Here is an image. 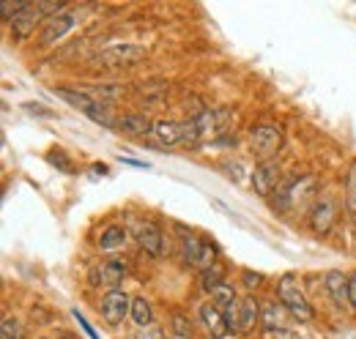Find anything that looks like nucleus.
I'll use <instances>...</instances> for the list:
<instances>
[{
  "label": "nucleus",
  "mask_w": 356,
  "mask_h": 339,
  "mask_svg": "<svg viewBox=\"0 0 356 339\" xmlns=\"http://www.w3.org/2000/svg\"><path fill=\"white\" fill-rule=\"evenodd\" d=\"M115 126L121 129L124 134H129V137H151L154 121H151L145 113H124V115L115 121Z\"/></svg>",
  "instance_id": "4468645a"
},
{
  "label": "nucleus",
  "mask_w": 356,
  "mask_h": 339,
  "mask_svg": "<svg viewBox=\"0 0 356 339\" xmlns=\"http://www.w3.org/2000/svg\"><path fill=\"white\" fill-rule=\"evenodd\" d=\"M282 148V129L274 124H258L250 131V151L261 159V162H271Z\"/></svg>",
  "instance_id": "20e7f679"
},
{
  "label": "nucleus",
  "mask_w": 356,
  "mask_h": 339,
  "mask_svg": "<svg viewBox=\"0 0 356 339\" xmlns=\"http://www.w3.org/2000/svg\"><path fill=\"white\" fill-rule=\"evenodd\" d=\"M58 96L63 101H69L74 110L86 113L90 121L96 124H104V126H113V115H110V104H104L102 99H96L90 90H72V88H58Z\"/></svg>",
  "instance_id": "7ed1b4c3"
},
{
  "label": "nucleus",
  "mask_w": 356,
  "mask_h": 339,
  "mask_svg": "<svg viewBox=\"0 0 356 339\" xmlns=\"http://www.w3.org/2000/svg\"><path fill=\"white\" fill-rule=\"evenodd\" d=\"M285 178H282V170H280V162L277 159H271V162H261L255 172H252V189L261 195V197H271L277 189H280V183H282Z\"/></svg>",
  "instance_id": "9d476101"
},
{
  "label": "nucleus",
  "mask_w": 356,
  "mask_h": 339,
  "mask_svg": "<svg viewBox=\"0 0 356 339\" xmlns=\"http://www.w3.org/2000/svg\"><path fill=\"white\" fill-rule=\"evenodd\" d=\"M132 301L134 298H129L127 293H121V290L107 293V296L102 298V304H99L102 320L107 326H121L127 317H132Z\"/></svg>",
  "instance_id": "6e6552de"
},
{
  "label": "nucleus",
  "mask_w": 356,
  "mask_h": 339,
  "mask_svg": "<svg viewBox=\"0 0 356 339\" xmlns=\"http://www.w3.org/2000/svg\"><path fill=\"white\" fill-rule=\"evenodd\" d=\"M145 55L148 52L140 44H113V47H107L96 55V63L107 66V69H129L134 63H140Z\"/></svg>",
  "instance_id": "39448f33"
},
{
  "label": "nucleus",
  "mask_w": 356,
  "mask_h": 339,
  "mask_svg": "<svg viewBox=\"0 0 356 339\" xmlns=\"http://www.w3.org/2000/svg\"><path fill=\"white\" fill-rule=\"evenodd\" d=\"M277 298H280V306L288 309L296 320L307 323V320L315 317V309H312V304L305 296L296 274H282L280 276V282H277Z\"/></svg>",
  "instance_id": "f257e3e1"
},
{
  "label": "nucleus",
  "mask_w": 356,
  "mask_h": 339,
  "mask_svg": "<svg viewBox=\"0 0 356 339\" xmlns=\"http://www.w3.org/2000/svg\"><path fill=\"white\" fill-rule=\"evenodd\" d=\"M127 244V230L121 224H110L102 235H99V249L102 252H113V249H121Z\"/></svg>",
  "instance_id": "6ab92c4d"
},
{
  "label": "nucleus",
  "mask_w": 356,
  "mask_h": 339,
  "mask_svg": "<svg viewBox=\"0 0 356 339\" xmlns=\"http://www.w3.org/2000/svg\"><path fill=\"white\" fill-rule=\"evenodd\" d=\"M134 339H165V329L162 326H156V323H151V326H145V329H140Z\"/></svg>",
  "instance_id": "bb28decb"
},
{
  "label": "nucleus",
  "mask_w": 356,
  "mask_h": 339,
  "mask_svg": "<svg viewBox=\"0 0 356 339\" xmlns=\"http://www.w3.org/2000/svg\"><path fill=\"white\" fill-rule=\"evenodd\" d=\"M337 216H340V206H337V200H334V197H329V195H323V197H315L307 222H310V227H312V233H315V235H329V233H332V227L337 224Z\"/></svg>",
  "instance_id": "0eeeda50"
},
{
  "label": "nucleus",
  "mask_w": 356,
  "mask_h": 339,
  "mask_svg": "<svg viewBox=\"0 0 356 339\" xmlns=\"http://www.w3.org/2000/svg\"><path fill=\"white\" fill-rule=\"evenodd\" d=\"M346 213L351 222H356V162H351L346 175Z\"/></svg>",
  "instance_id": "4be33fe9"
},
{
  "label": "nucleus",
  "mask_w": 356,
  "mask_h": 339,
  "mask_svg": "<svg viewBox=\"0 0 356 339\" xmlns=\"http://www.w3.org/2000/svg\"><path fill=\"white\" fill-rule=\"evenodd\" d=\"M220 285H225V268L217 263V265H211L209 271L200 274V288H203L206 293H214Z\"/></svg>",
  "instance_id": "5701e85b"
},
{
  "label": "nucleus",
  "mask_w": 356,
  "mask_h": 339,
  "mask_svg": "<svg viewBox=\"0 0 356 339\" xmlns=\"http://www.w3.org/2000/svg\"><path fill=\"white\" fill-rule=\"evenodd\" d=\"M200 323L206 326V331L214 339H222L225 334H227V323H225L222 309H220L214 301H209V304L200 306Z\"/></svg>",
  "instance_id": "2eb2a0df"
},
{
  "label": "nucleus",
  "mask_w": 356,
  "mask_h": 339,
  "mask_svg": "<svg viewBox=\"0 0 356 339\" xmlns=\"http://www.w3.org/2000/svg\"><path fill=\"white\" fill-rule=\"evenodd\" d=\"M124 276H127V263H118V260L102 263V265H96V271H93V282L102 279V285H104L110 293L118 290V285H121Z\"/></svg>",
  "instance_id": "dca6fc26"
},
{
  "label": "nucleus",
  "mask_w": 356,
  "mask_h": 339,
  "mask_svg": "<svg viewBox=\"0 0 356 339\" xmlns=\"http://www.w3.org/2000/svg\"><path fill=\"white\" fill-rule=\"evenodd\" d=\"M225 323H227V334H241V298H233L227 306H222Z\"/></svg>",
  "instance_id": "412c9836"
},
{
  "label": "nucleus",
  "mask_w": 356,
  "mask_h": 339,
  "mask_svg": "<svg viewBox=\"0 0 356 339\" xmlns=\"http://www.w3.org/2000/svg\"><path fill=\"white\" fill-rule=\"evenodd\" d=\"M348 306L356 309V271L348 274Z\"/></svg>",
  "instance_id": "c85d7f7f"
},
{
  "label": "nucleus",
  "mask_w": 356,
  "mask_h": 339,
  "mask_svg": "<svg viewBox=\"0 0 356 339\" xmlns=\"http://www.w3.org/2000/svg\"><path fill=\"white\" fill-rule=\"evenodd\" d=\"M173 331H176L178 337H189V334H192V326H189V320H186L181 312L173 315Z\"/></svg>",
  "instance_id": "cd10ccee"
},
{
  "label": "nucleus",
  "mask_w": 356,
  "mask_h": 339,
  "mask_svg": "<svg viewBox=\"0 0 356 339\" xmlns=\"http://www.w3.org/2000/svg\"><path fill=\"white\" fill-rule=\"evenodd\" d=\"M39 22H47V17L42 14V8L39 6H25V8H19L11 19H8V28H11V36L17 39V42H22V39H28L33 31H36V25Z\"/></svg>",
  "instance_id": "9b49d317"
},
{
  "label": "nucleus",
  "mask_w": 356,
  "mask_h": 339,
  "mask_svg": "<svg viewBox=\"0 0 356 339\" xmlns=\"http://www.w3.org/2000/svg\"><path fill=\"white\" fill-rule=\"evenodd\" d=\"M151 137L162 145V148H173V145H184V137H186V124H178V121H156Z\"/></svg>",
  "instance_id": "ddd939ff"
},
{
  "label": "nucleus",
  "mask_w": 356,
  "mask_h": 339,
  "mask_svg": "<svg viewBox=\"0 0 356 339\" xmlns=\"http://www.w3.org/2000/svg\"><path fill=\"white\" fill-rule=\"evenodd\" d=\"M132 320L140 326V329H145V326H151L154 323V306H151V301H145L143 296H137L132 301Z\"/></svg>",
  "instance_id": "aec40b11"
},
{
  "label": "nucleus",
  "mask_w": 356,
  "mask_h": 339,
  "mask_svg": "<svg viewBox=\"0 0 356 339\" xmlns=\"http://www.w3.org/2000/svg\"><path fill=\"white\" fill-rule=\"evenodd\" d=\"M261 304L255 301V296L241 298V334H252L255 323L261 320Z\"/></svg>",
  "instance_id": "a211bd4d"
},
{
  "label": "nucleus",
  "mask_w": 356,
  "mask_h": 339,
  "mask_svg": "<svg viewBox=\"0 0 356 339\" xmlns=\"http://www.w3.org/2000/svg\"><path fill=\"white\" fill-rule=\"evenodd\" d=\"M233 298H238V296L233 293V288H230V285H220V288H217V290L211 293V301H214V304H217L220 309H222V306H227V304H230Z\"/></svg>",
  "instance_id": "a878e982"
},
{
  "label": "nucleus",
  "mask_w": 356,
  "mask_h": 339,
  "mask_svg": "<svg viewBox=\"0 0 356 339\" xmlns=\"http://www.w3.org/2000/svg\"><path fill=\"white\" fill-rule=\"evenodd\" d=\"M312 195H315V178L312 175H302V178L293 175V178H285L280 183V189L271 195V206H274V211L285 213L293 206L307 203Z\"/></svg>",
  "instance_id": "f03ea898"
},
{
  "label": "nucleus",
  "mask_w": 356,
  "mask_h": 339,
  "mask_svg": "<svg viewBox=\"0 0 356 339\" xmlns=\"http://www.w3.org/2000/svg\"><path fill=\"white\" fill-rule=\"evenodd\" d=\"M132 233H134V241H137V247H140L143 252H148L151 257H159V254H165V238H162V230H159L154 222H148V219H140V222H134Z\"/></svg>",
  "instance_id": "1a4fd4ad"
},
{
  "label": "nucleus",
  "mask_w": 356,
  "mask_h": 339,
  "mask_svg": "<svg viewBox=\"0 0 356 339\" xmlns=\"http://www.w3.org/2000/svg\"><path fill=\"white\" fill-rule=\"evenodd\" d=\"M214 257H217L214 241H197V238H189V235L181 241V260H184V265L197 268L200 274L209 271L211 265H217Z\"/></svg>",
  "instance_id": "423d86ee"
},
{
  "label": "nucleus",
  "mask_w": 356,
  "mask_h": 339,
  "mask_svg": "<svg viewBox=\"0 0 356 339\" xmlns=\"http://www.w3.org/2000/svg\"><path fill=\"white\" fill-rule=\"evenodd\" d=\"M74 22H77V17L69 14V11H63V14L52 17V19H47L44 28H42V36H39V47H52V44H58L72 28H74Z\"/></svg>",
  "instance_id": "f8f14e48"
},
{
  "label": "nucleus",
  "mask_w": 356,
  "mask_h": 339,
  "mask_svg": "<svg viewBox=\"0 0 356 339\" xmlns=\"http://www.w3.org/2000/svg\"><path fill=\"white\" fill-rule=\"evenodd\" d=\"M0 339H25V331L14 317H6L0 326Z\"/></svg>",
  "instance_id": "b1692460"
},
{
  "label": "nucleus",
  "mask_w": 356,
  "mask_h": 339,
  "mask_svg": "<svg viewBox=\"0 0 356 339\" xmlns=\"http://www.w3.org/2000/svg\"><path fill=\"white\" fill-rule=\"evenodd\" d=\"M323 282H326V293L332 296V301H334L340 309L348 306V276H346V274H340V271H326ZM348 309H351V306H348Z\"/></svg>",
  "instance_id": "f3484780"
},
{
  "label": "nucleus",
  "mask_w": 356,
  "mask_h": 339,
  "mask_svg": "<svg viewBox=\"0 0 356 339\" xmlns=\"http://www.w3.org/2000/svg\"><path fill=\"white\" fill-rule=\"evenodd\" d=\"M264 282H266V276H264V274L250 271V268H247V271H241V285H244L247 290H258Z\"/></svg>",
  "instance_id": "393cba45"
}]
</instances>
